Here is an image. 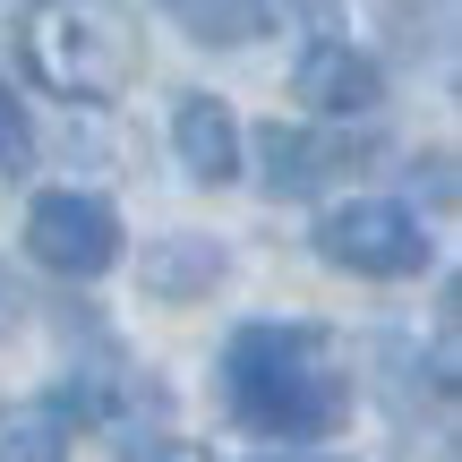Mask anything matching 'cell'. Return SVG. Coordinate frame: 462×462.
<instances>
[{"label": "cell", "instance_id": "6da1fadb", "mask_svg": "<svg viewBox=\"0 0 462 462\" xmlns=\"http://www.w3.org/2000/svg\"><path fill=\"white\" fill-rule=\"evenodd\" d=\"M215 385H223L231 429L265 437V446H317V437L351 429L343 343L326 326H309V317H248V326H231Z\"/></svg>", "mask_w": 462, "mask_h": 462}, {"label": "cell", "instance_id": "7a4b0ae2", "mask_svg": "<svg viewBox=\"0 0 462 462\" xmlns=\"http://www.w3.org/2000/svg\"><path fill=\"white\" fill-rule=\"evenodd\" d=\"M17 60L60 103H120L137 86V69H146L137 0H26Z\"/></svg>", "mask_w": 462, "mask_h": 462}, {"label": "cell", "instance_id": "3957f363", "mask_svg": "<svg viewBox=\"0 0 462 462\" xmlns=\"http://www.w3.org/2000/svg\"><path fill=\"white\" fill-rule=\"evenodd\" d=\"M317 257H334L343 274H368V282H411L429 274V231L402 198H343L317 215Z\"/></svg>", "mask_w": 462, "mask_h": 462}, {"label": "cell", "instance_id": "277c9868", "mask_svg": "<svg viewBox=\"0 0 462 462\" xmlns=\"http://www.w3.org/2000/svg\"><path fill=\"white\" fill-rule=\"evenodd\" d=\"M26 257L69 274V282H95V274L120 265V215L95 189H43L26 206Z\"/></svg>", "mask_w": 462, "mask_h": 462}, {"label": "cell", "instance_id": "5b68a950", "mask_svg": "<svg viewBox=\"0 0 462 462\" xmlns=\"http://www.w3.org/2000/svg\"><path fill=\"white\" fill-rule=\"evenodd\" d=\"M368 154H377V137L309 129V120H265V137H257V163H265V189H274V198H317L326 180L360 171Z\"/></svg>", "mask_w": 462, "mask_h": 462}, {"label": "cell", "instance_id": "8992f818", "mask_svg": "<svg viewBox=\"0 0 462 462\" xmlns=\"http://www.w3.org/2000/svg\"><path fill=\"white\" fill-rule=\"evenodd\" d=\"M291 103L317 112V120H368L385 103L377 51H360V43H309L300 69H291Z\"/></svg>", "mask_w": 462, "mask_h": 462}, {"label": "cell", "instance_id": "52a82bcc", "mask_svg": "<svg viewBox=\"0 0 462 462\" xmlns=\"http://www.w3.org/2000/svg\"><path fill=\"white\" fill-rule=\"evenodd\" d=\"M171 154H180V171L198 189H231V180H240V163H248L231 103L223 95H180V103H171Z\"/></svg>", "mask_w": 462, "mask_h": 462}, {"label": "cell", "instance_id": "ba28073f", "mask_svg": "<svg viewBox=\"0 0 462 462\" xmlns=\"http://www.w3.org/2000/svg\"><path fill=\"white\" fill-rule=\"evenodd\" d=\"M137 274H146V300H206L231 274V248L223 240H198V231H171V240L146 248Z\"/></svg>", "mask_w": 462, "mask_h": 462}, {"label": "cell", "instance_id": "9c48e42d", "mask_svg": "<svg viewBox=\"0 0 462 462\" xmlns=\"http://www.w3.org/2000/svg\"><path fill=\"white\" fill-rule=\"evenodd\" d=\"M69 446H78V411L60 394L0 402V462H69Z\"/></svg>", "mask_w": 462, "mask_h": 462}, {"label": "cell", "instance_id": "30bf717a", "mask_svg": "<svg viewBox=\"0 0 462 462\" xmlns=\"http://www.w3.org/2000/svg\"><path fill=\"white\" fill-rule=\"evenodd\" d=\"M154 9H171L198 43H215V51H240V43H257V34L274 26V0H154Z\"/></svg>", "mask_w": 462, "mask_h": 462}, {"label": "cell", "instance_id": "8fae6325", "mask_svg": "<svg viewBox=\"0 0 462 462\" xmlns=\"http://www.w3.org/2000/svg\"><path fill=\"white\" fill-rule=\"evenodd\" d=\"M26 163H34V129H26V103L0 86V180H26Z\"/></svg>", "mask_w": 462, "mask_h": 462}, {"label": "cell", "instance_id": "7c38bea8", "mask_svg": "<svg viewBox=\"0 0 462 462\" xmlns=\"http://www.w3.org/2000/svg\"><path fill=\"white\" fill-rule=\"evenodd\" d=\"M429 198L454 206V154H429Z\"/></svg>", "mask_w": 462, "mask_h": 462}, {"label": "cell", "instance_id": "4fadbf2b", "mask_svg": "<svg viewBox=\"0 0 462 462\" xmlns=\"http://www.w3.org/2000/svg\"><path fill=\"white\" fill-rule=\"evenodd\" d=\"M17 317H26V300H17V282L0 274V343H9V334H17Z\"/></svg>", "mask_w": 462, "mask_h": 462}, {"label": "cell", "instance_id": "5bb4252c", "mask_svg": "<svg viewBox=\"0 0 462 462\" xmlns=\"http://www.w3.org/2000/svg\"><path fill=\"white\" fill-rule=\"evenodd\" d=\"M163 462H206V454H163Z\"/></svg>", "mask_w": 462, "mask_h": 462}]
</instances>
